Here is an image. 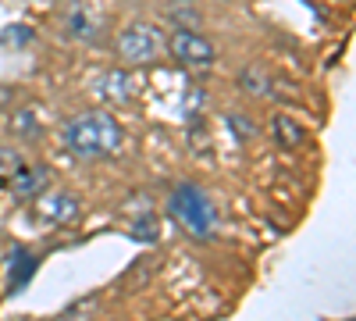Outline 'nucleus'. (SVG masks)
Here are the masks:
<instances>
[{"mask_svg":"<svg viewBox=\"0 0 356 321\" xmlns=\"http://www.w3.org/2000/svg\"><path fill=\"white\" fill-rule=\"evenodd\" d=\"M65 143L79 161H107L122 150L125 129L107 111H79L65 125Z\"/></svg>","mask_w":356,"mask_h":321,"instance_id":"obj_1","label":"nucleus"},{"mask_svg":"<svg viewBox=\"0 0 356 321\" xmlns=\"http://www.w3.org/2000/svg\"><path fill=\"white\" fill-rule=\"evenodd\" d=\"M168 214L196 243H207V240L214 236V228H218V208H214V200H211V193H207L203 186H196V182H178L171 189Z\"/></svg>","mask_w":356,"mask_h":321,"instance_id":"obj_2","label":"nucleus"},{"mask_svg":"<svg viewBox=\"0 0 356 321\" xmlns=\"http://www.w3.org/2000/svg\"><path fill=\"white\" fill-rule=\"evenodd\" d=\"M114 50L129 65H154L157 57L164 54V33L157 25H150V22H132V25H125L122 33H118Z\"/></svg>","mask_w":356,"mask_h":321,"instance_id":"obj_3","label":"nucleus"},{"mask_svg":"<svg viewBox=\"0 0 356 321\" xmlns=\"http://www.w3.org/2000/svg\"><path fill=\"white\" fill-rule=\"evenodd\" d=\"M164 50H171L175 61H182L186 68H196V72L214 68V61H218L214 43L200 29H171V40H164Z\"/></svg>","mask_w":356,"mask_h":321,"instance_id":"obj_4","label":"nucleus"},{"mask_svg":"<svg viewBox=\"0 0 356 321\" xmlns=\"http://www.w3.org/2000/svg\"><path fill=\"white\" fill-rule=\"evenodd\" d=\"M50 186V168L47 164H18L11 175H8V189L18 196V200H33L40 193H47Z\"/></svg>","mask_w":356,"mask_h":321,"instance_id":"obj_5","label":"nucleus"},{"mask_svg":"<svg viewBox=\"0 0 356 321\" xmlns=\"http://www.w3.org/2000/svg\"><path fill=\"white\" fill-rule=\"evenodd\" d=\"M40 214H43L47 225H72L82 214V200L75 193H68V189H54V193L43 196Z\"/></svg>","mask_w":356,"mask_h":321,"instance_id":"obj_6","label":"nucleus"},{"mask_svg":"<svg viewBox=\"0 0 356 321\" xmlns=\"http://www.w3.org/2000/svg\"><path fill=\"white\" fill-rule=\"evenodd\" d=\"M36 268H40L36 253H29L25 246H11V253H8V297H18L22 289L33 282Z\"/></svg>","mask_w":356,"mask_h":321,"instance_id":"obj_7","label":"nucleus"},{"mask_svg":"<svg viewBox=\"0 0 356 321\" xmlns=\"http://www.w3.org/2000/svg\"><path fill=\"white\" fill-rule=\"evenodd\" d=\"M97 97L107 100V104H132L136 97V79L125 72V68H111L100 75L97 82Z\"/></svg>","mask_w":356,"mask_h":321,"instance_id":"obj_8","label":"nucleus"},{"mask_svg":"<svg viewBox=\"0 0 356 321\" xmlns=\"http://www.w3.org/2000/svg\"><path fill=\"white\" fill-rule=\"evenodd\" d=\"M267 132H271V139H275V147L278 150H296V147H303V143H307V129L300 125V122H296L292 118V114H275V118L271 122H267Z\"/></svg>","mask_w":356,"mask_h":321,"instance_id":"obj_9","label":"nucleus"},{"mask_svg":"<svg viewBox=\"0 0 356 321\" xmlns=\"http://www.w3.org/2000/svg\"><path fill=\"white\" fill-rule=\"evenodd\" d=\"M97 33H100V22L93 18V11H89V8L75 4V8L65 11V36H68V40H75V43H93Z\"/></svg>","mask_w":356,"mask_h":321,"instance_id":"obj_10","label":"nucleus"},{"mask_svg":"<svg viewBox=\"0 0 356 321\" xmlns=\"http://www.w3.org/2000/svg\"><path fill=\"white\" fill-rule=\"evenodd\" d=\"M129 236L136 243H157L161 240V221H157V211L150 208V200H143V211H136V218L129 221Z\"/></svg>","mask_w":356,"mask_h":321,"instance_id":"obj_11","label":"nucleus"},{"mask_svg":"<svg viewBox=\"0 0 356 321\" xmlns=\"http://www.w3.org/2000/svg\"><path fill=\"white\" fill-rule=\"evenodd\" d=\"M271 72H267V65H246L243 72H239V90L246 93V97H271Z\"/></svg>","mask_w":356,"mask_h":321,"instance_id":"obj_12","label":"nucleus"},{"mask_svg":"<svg viewBox=\"0 0 356 321\" xmlns=\"http://www.w3.org/2000/svg\"><path fill=\"white\" fill-rule=\"evenodd\" d=\"M11 132H15L18 139H25V143H36V139L43 136L40 114H36L33 107H18V111L11 114Z\"/></svg>","mask_w":356,"mask_h":321,"instance_id":"obj_13","label":"nucleus"},{"mask_svg":"<svg viewBox=\"0 0 356 321\" xmlns=\"http://www.w3.org/2000/svg\"><path fill=\"white\" fill-rule=\"evenodd\" d=\"M33 40H36V33H33L29 25H8L4 33H0V43H4V47H15V50L29 47Z\"/></svg>","mask_w":356,"mask_h":321,"instance_id":"obj_14","label":"nucleus"},{"mask_svg":"<svg viewBox=\"0 0 356 321\" xmlns=\"http://www.w3.org/2000/svg\"><path fill=\"white\" fill-rule=\"evenodd\" d=\"M228 129H232V136L239 139V143H250V139L257 136V125L246 118V114H239V111L228 114Z\"/></svg>","mask_w":356,"mask_h":321,"instance_id":"obj_15","label":"nucleus"},{"mask_svg":"<svg viewBox=\"0 0 356 321\" xmlns=\"http://www.w3.org/2000/svg\"><path fill=\"white\" fill-rule=\"evenodd\" d=\"M97 311V297H86V300H75L65 314H61V321H89V314Z\"/></svg>","mask_w":356,"mask_h":321,"instance_id":"obj_16","label":"nucleus"},{"mask_svg":"<svg viewBox=\"0 0 356 321\" xmlns=\"http://www.w3.org/2000/svg\"><path fill=\"white\" fill-rule=\"evenodd\" d=\"M168 18L175 22V29H200V15H196L193 8H186V4H182V8H171Z\"/></svg>","mask_w":356,"mask_h":321,"instance_id":"obj_17","label":"nucleus"},{"mask_svg":"<svg viewBox=\"0 0 356 321\" xmlns=\"http://www.w3.org/2000/svg\"><path fill=\"white\" fill-rule=\"evenodd\" d=\"M182 4H189V0H182Z\"/></svg>","mask_w":356,"mask_h":321,"instance_id":"obj_18","label":"nucleus"}]
</instances>
